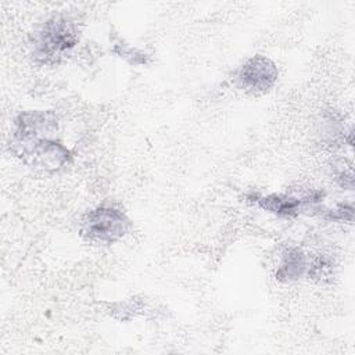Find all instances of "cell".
Segmentation results:
<instances>
[{"label":"cell","mask_w":355,"mask_h":355,"mask_svg":"<svg viewBox=\"0 0 355 355\" xmlns=\"http://www.w3.org/2000/svg\"><path fill=\"white\" fill-rule=\"evenodd\" d=\"M79 42L76 24L64 15L47 19L35 33L31 42V51L35 61L43 65H57Z\"/></svg>","instance_id":"1"},{"label":"cell","mask_w":355,"mask_h":355,"mask_svg":"<svg viewBox=\"0 0 355 355\" xmlns=\"http://www.w3.org/2000/svg\"><path fill=\"white\" fill-rule=\"evenodd\" d=\"M10 150L24 164L40 171L54 172L71 162V151L54 135L12 133Z\"/></svg>","instance_id":"2"},{"label":"cell","mask_w":355,"mask_h":355,"mask_svg":"<svg viewBox=\"0 0 355 355\" xmlns=\"http://www.w3.org/2000/svg\"><path fill=\"white\" fill-rule=\"evenodd\" d=\"M130 222L126 215L114 207H97L82 219L80 233L94 243H115L129 230Z\"/></svg>","instance_id":"3"},{"label":"cell","mask_w":355,"mask_h":355,"mask_svg":"<svg viewBox=\"0 0 355 355\" xmlns=\"http://www.w3.org/2000/svg\"><path fill=\"white\" fill-rule=\"evenodd\" d=\"M276 64L265 55H252L237 71V82L241 89L252 94L269 92L277 82Z\"/></svg>","instance_id":"4"},{"label":"cell","mask_w":355,"mask_h":355,"mask_svg":"<svg viewBox=\"0 0 355 355\" xmlns=\"http://www.w3.org/2000/svg\"><path fill=\"white\" fill-rule=\"evenodd\" d=\"M308 269V259L304 251L298 247H290L284 251L280 265L276 270L279 282H293L300 279Z\"/></svg>","instance_id":"5"},{"label":"cell","mask_w":355,"mask_h":355,"mask_svg":"<svg viewBox=\"0 0 355 355\" xmlns=\"http://www.w3.org/2000/svg\"><path fill=\"white\" fill-rule=\"evenodd\" d=\"M257 202L265 211L284 218H294L300 214L302 207H306L304 198H295L286 194H269L265 197H258Z\"/></svg>","instance_id":"6"},{"label":"cell","mask_w":355,"mask_h":355,"mask_svg":"<svg viewBox=\"0 0 355 355\" xmlns=\"http://www.w3.org/2000/svg\"><path fill=\"white\" fill-rule=\"evenodd\" d=\"M112 53L116 54L118 57L126 60L132 65H139V64H146L147 62V55L143 51H140V50H137L132 46L123 44V43L115 44L114 49H112Z\"/></svg>","instance_id":"7"},{"label":"cell","mask_w":355,"mask_h":355,"mask_svg":"<svg viewBox=\"0 0 355 355\" xmlns=\"http://www.w3.org/2000/svg\"><path fill=\"white\" fill-rule=\"evenodd\" d=\"M331 269H333L331 261L324 255H319L313 258L311 263L308 262L306 272L312 279H322V277H327L331 273Z\"/></svg>","instance_id":"8"},{"label":"cell","mask_w":355,"mask_h":355,"mask_svg":"<svg viewBox=\"0 0 355 355\" xmlns=\"http://www.w3.org/2000/svg\"><path fill=\"white\" fill-rule=\"evenodd\" d=\"M324 218L329 219V220H340V222L348 220V222H352L354 208H352L351 204H338L336 208L326 211Z\"/></svg>","instance_id":"9"}]
</instances>
